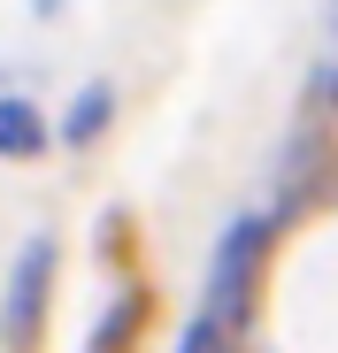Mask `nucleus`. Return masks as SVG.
Returning <instances> with one entry per match:
<instances>
[{
  "label": "nucleus",
  "instance_id": "1",
  "mask_svg": "<svg viewBox=\"0 0 338 353\" xmlns=\"http://www.w3.org/2000/svg\"><path fill=\"white\" fill-rule=\"evenodd\" d=\"M277 246V215H239L231 230L215 239V261H208V315L231 323L246 338V315H254V276Z\"/></svg>",
  "mask_w": 338,
  "mask_h": 353
},
{
  "label": "nucleus",
  "instance_id": "4",
  "mask_svg": "<svg viewBox=\"0 0 338 353\" xmlns=\"http://www.w3.org/2000/svg\"><path fill=\"white\" fill-rule=\"evenodd\" d=\"M108 123H116V85H85L62 115V146H92Z\"/></svg>",
  "mask_w": 338,
  "mask_h": 353
},
{
  "label": "nucleus",
  "instance_id": "7",
  "mask_svg": "<svg viewBox=\"0 0 338 353\" xmlns=\"http://www.w3.org/2000/svg\"><path fill=\"white\" fill-rule=\"evenodd\" d=\"M323 92H330V108H338V70H330V85H323Z\"/></svg>",
  "mask_w": 338,
  "mask_h": 353
},
{
  "label": "nucleus",
  "instance_id": "6",
  "mask_svg": "<svg viewBox=\"0 0 338 353\" xmlns=\"http://www.w3.org/2000/svg\"><path fill=\"white\" fill-rule=\"evenodd\" d=\"M131 323H139V300H131V307H116V315L100 323V338H92V353H123V345H131Z\"/></svg>",
  "mask_w": 338,
  "mask_h": 353
},
{
  "label": "nucleus",
  "instance_id": "2",
  "mask_svg": "<svg viewBox=\"0 0 338 353\" xmlns=\"http://www.w3.org/2000/svg\"><path fill=\"white\" fill-rule=\"evenodd\" d=\"M46 292H54V239H31L23 261H16V276H8V300H0V338H8L16 353L46 323Z\"/></svg>",
  "mask_w": 338,
  "mask_h": 353
},
{
  "label": "nucleus",
  "instance_id": "3",
  "mask_svg": "<svg viewBox=\"0 0 338 353\" xmlns=\"http://www.w3.org/2000/svg\"><path fill=\"white\" fill-rule=\"evenodd\" d=\"M46 154V115L16 92H0V161H39Z\"/></svg>",
  "mask_w": 338,
  "mask_h": 353
},
{
  "label": "nucleus",
  "instance_id": "5",
  "mask_svg": "<svg viewBox=\"0 0 338 353\" xmlns=\"http://www.w3.org/2000/svg\"><path fill=\"white\" fill-rule=\"evenodd\" d=\"M177 353H246V345H239V330H231V323H215V315L200 307V315L185 323V338H177Z\"/></svg>",
  "mask_w": 338,
  "mask_h": 353
}]
</instances>
